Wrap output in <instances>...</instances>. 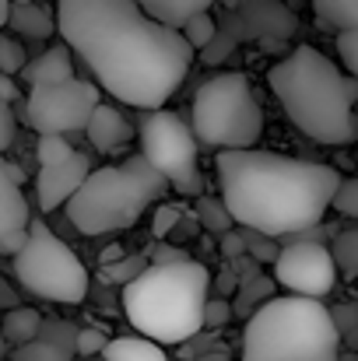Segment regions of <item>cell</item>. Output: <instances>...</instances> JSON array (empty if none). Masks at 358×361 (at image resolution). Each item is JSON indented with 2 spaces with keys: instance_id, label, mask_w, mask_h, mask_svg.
I'll return each instance as SVG.
<instances>
[{
  "instance_id": "6da1fadb",
  "label": "cell",
  "mask_w": 358,
  "mask_h": 361,
  "mask_svg": "<svg viewBox=\"0 0 358 361\" xmlns=\"http://www.w3.org/2000/svg\"><path fill=\"white\" fill-rule=\"evenodd\" d=\"M56 25L106 92L151 113L176 95L197 53L133 0H56Z\"/></svg>"
},
{
  "instance_id": "7a4b0ae2",
  "label": "cell",
  "mask_w": 358,
  "mask_h": 361,
  "mask_svg": "<svg viewBox=\"0 0 358 361\" xmlns=\"http://www.w3.org/2000/svg\"><path fill=\"white\" fill-rule=\"evenodd\" d=\"M218 190L239 228L285 239L323 221L345 183L338 169L270 151H218Z\"/></svg>"
},
{
  "instance_id": "3957f363",
  "label": "cell",
  "mask_w": 358,
  "mask_h": 361,
  "mask_svg": "<svg viewBox=\"0 0 358 361\" xmlns=\"http://www.w3.org/2000/svg\"><path fill=\"white\" fill-rule=\"evenodd\" d=\"M267 85L306 137L330 147L358 140V116L352 109L358 102V78H345L320 49L299 46L270 67Z\"/></svg>"
},
{
  "instance_id": "277c9868",
  "label": "cell",
  "mask_w": 358,
  "mask_h": 361,
  "mask_svg": "<svg viewBox=\"0 0 358 361\" xmlns=\"http://www.w3.org/2000/svg\"><path fill=\"white\" fill-rule=\"evenodd\" d=\"M211 302V270L197 259L151 267L123 288V312L133 330L155 344H183L204 330Z\"/></svg>"
},
{
  "instance_id": "5b68a950",
  "label": "cell",
  "mask_w": 358,
  "mask_h": 361,
  "mask_svg": "<svg viewBox=\"0 0 358 361\" xmlns=\"http://www.w3.org/2000/svg\"><path fill=\"white\" fill-rule=\"evenodd\" d=\"M341 330L323 302L281 295L242 326V361H341Z\"/></svg>"
},
{
  "instance_id": "8992f818",
  "label": "cell",
  "mask_w": 358,
  "mask_h": 361,
  "mask_svg": "<svg viewBox=\"0 0 358 361\" xmlns=\"http://www.w3.org/2000/svg\"><path fill=\"white\" fill-rule=\"evenodd\" d=\"M165 190L169 179L144 154H137L119 165L95 169L64 211L81 235H106L137 225L141 214L165 197Z\"/></svg>"
},
{
  "instance_id": "52a82bcc",
  "label": "cell",
  "mask_w": 358,
  "mask_h": 361,
  "mask_svg": "<svg viewBox=\"0 0 358 361\" xmlns=\"http://www.w3.org/2000/svg\"><path fill=\"white\" fill-rule=\"evenodd\" d=\"M190 126L204 147L222 151H253L263 137V109L253 95L246 74H215L208 78L190 106Z\"/></svg>"
},
{
  "instance_id": "ba28073f",
  "label": "cell",
  "mask_w": 358,
  "mask_h": 361,
  "mask_svg": "<svg viewBox=\"0 0 358 361\" xmlns=\"http://www.w3.org/2000/svg\"><path fill=\"white\" fill-rule=\"evenodd\" d=\"M14 277L25 291L46 302L78 305L88 295V270L78 252L60 242L42 221H32L25 249L14 256Z\"/></svg>"
},
{
  "instance_id": "9c48e42d",
  "label": "cell",
  "mask_w": 358,
  "mask_h": 361,
  "mask_svg": "<svg viewBox=\"0 0 358 361\" xmlns=\"http://www.w3.org/2000/svg\"><path fill=\"white\" fill-rule=\"evenodd\" d=\"M197 133L179 113L155 109L141 123V154L169 179L179 197H197L204 190V176L197 169Z\"/></svg>"
},
{
  "instance_id": "30bf717a",
  "label": "cell",
  "mask_w": 358,
  "mask_h": 361,
  "mask_svg": "<svg viewBox=\"0 0 358 361\" xmlns=\"http://www.w3.org/2000/svg\"><path fill=\"white\" fill-rule=\"evenodd\" d=\"M99 106H102L99 88L74 78L60 88H32L28 99L21 102V116L39 137H67L88 130Z\"/></svg>"
},
{
  "instance_id": "8fae6325",
  "label": "cell",
  "mask_w": 358,
  "mask_h": 361,
  "mask_svg": "<svg viewBox=\"0 0 358 361\" xmlns=\"http://www.w3.org/2000/svg\"><path fill=\"white\" fill-rule=\"evenodd\" d=\"M274 281L299 298L320 302L338 284V263H334L330 245H320V242L285 245L281 259L274 263Z\"/></svg>"
},
{
  "instance_id": "7c38bea8",
  "label": "cell",
  "mask_w": 358,
  "mask_h": 361,
  "mask_svg": "<svg viewBox=\"0 0 358 361\" xmlns=\"http://www.w3.org/2000/svg\"><path fill=\"white\" fill-rule=\"evenodd\" d=\"M88 176H92V161L78 151L71 161H64V165H53V169H39V176H35V193H39V207L49 214V211H56V207H67L78 193H81V186L88 183Z\"/></svg>"
},
{
  "instance_id": "4fadbf2b",
  "label": "cell",
  "mask_w": 358,
  "mask_h": 361,
  "mask_svg": "<svg viewBox=\"0 0 358 361\" xmlns=\"http://www.w3.org/2000/svg\"><path fill=\"white\" fill-rule=\"evenodd\" d=\"M239 21L249 39H263V46H278L295 32V18L278 0H239Z\"/></svg>"
},
{
  "instance_id": "5bb4252c",
  "label": "cell",
  "mask_w": 358,
  "mask_h": 361,
  "mask_svg": "<svg viewBox=\"0 0 358 361\" xmlns=\"http://www.w3.org/2000/svg\"><path fill=\"white\" fill-rule=\"evenodd\" d=\"M32 232V221H28V200L21 193L18 183L4 179L0 176V252H7L11 259L25 249Z\"/></svg>"
},
{
  "instance_id": "9a60e30c",
  "label": "cell",
  "mask_w": 358,
  "mask_h": 361,
  "mask_svg": "<svg viewBox=\"0 0 358 361\" xmlns=\"http://www.w3.org/2000/svg\"><path fill=\"white\" fill-rule=\"evenodd\" d=\"M25 81H28V88H60V85L74 81V60H71V49L56 46V49L39 53V56L25 67Z\"/></svg>"
},
{
  "instance_id": "2e32d148",
  "label": "cell",
  "mask_w": 358,
  "mask_h": 361,
  "mask_svg": "<svg viewBox=\"0 0 358 361\" xmlns=\"http://www.w3.org/2000/svg\"><path fill=\"white\" fill-rule=\"evenodd\" d=\"M85 133H88L92 147L113 154V151H119V147L133 137V126H130V120H126L119 109H113V106H99Z\"/></svg>"
},
{
  "instance_id": "e0dca14e",
  "label": "cell",
  "mask_w": 358,
  "mask_h": 361,
  "mask_svg": "<svg viewBox=\"0 0 358 361\" xmlns=\"http://www.w3.org/2000/svg\"><path fill=\"white\" fill-rule=\"evenodd\" d=\"M133 4H141V11L151 14L155 21H162V25L183 32L197 14H208V7H211L215 0H133Z\"/></svg>"
},
{
  "instance_id": "ac0fdd59",
  "label": "cell",
  "mask_w": 358,
  "mask_h": 361,
  "mask_svg": "<svg viewBox=\"0 0 358 361\" xmlns=\"http://www.w3.org/2000/svg\"><path fill=\"white\" fill-rule=\"evenodd\" d=\"M7 28L14 35H25V39H49L56 25V18L39 7V4H11V18H7Z\"/></svg>"
},
{
  "instance_id": "d6986e66",
  "label": "cell",
  "mask_w": 358,
  "mask_h": 361,
  "mask_svg": "<svg viewBox=\"0 0 358 361\" xmlns=\"http://www.w3.org/2000/svg\"><path fill=\"white\" fill-rule=\"evenodd\" d=\"M42 326H46L42 312H35V309H28V305H18V309H11V312L4 316V337H7V344H14V348H25V344L39 341V337H42Z\"/></svg>"
},
{
  "instance_id": "ffe728a7",
  "label": "cell",
  "mask_w": 358,
  "mask_h": 361,
  "mask_svg": "<svg viewBox=\"0 0 358 361\" xmlns=\"http://www.w3.org/2000/svg\"><path fill=\"white\" fill-rule=\"evenodd\" d=\"M274 284H278V281H274V277H263V274H260V277L242 281V284H239L236 302H232V305H236V316H242V319L249 323V319L267 305V302H274V298H278V295H274Z\"/></svg>"
},
{
  "instance_id": "44dd1931",
  "label": "cell",
  "mask_w": 358,
  "mask_h": 361,
  "mask_svg": "<svg viewBox=\"0 0 358 361\" xmlns=\"http://www.w3.org/2000/svg\"><path fill=\"white\" fill-rule=\"evenodd\" d=\"M106 361H169L165 358V351L155 344V341H148V337H117V341H109V348H106Z\"/></svg>"
},
{
  "instance_id": "7402d4cb",
  "label": "cell",
  "mask_w": 358,
  "mask_h": 361,
  "mask_svg": "<svg viewBox=\"0 0 358 361\" xmlns=\"http://www.w3.org/2000/svg\"><path fill=\"white\" fill-rule=\"evenodd\" d=\"M313 11L338 35L341 32H358V0H313Z\"/></svg>"
},
{
  "instance_id": "603a6c76",
  "label": "cell",
  "mask_w": 358,
  "mask_h": 361,
  "mask_svg": "<svg viewBox=\"0 0 358 361\" xmlns=\"http://www.w3.org/2000/svg\"><path fill=\"white\" fill-rule=\"evenodd\" d=\"M197 218H201V225H204V232H211V235H229V232H236V218H232V211L225 207V200H218V197H201L197 200Z\"/></svg>"
},
{
  "instance_id": "cb8c5ba5",
  "label": "cell",
  "mask_w": 358,
  "mask_h": 361,
  "mask_svg": "<svg viewBox=\"0 0 358 361\" xmlns=\"http://www.w3.org/2000/svg\"><path fill=\"white\" fill-rule=\"evenodd\" d=\"M330 252H334V263L345 277H358V225L341 228V235L330 242Z\"/></svg>"
},
{
  "instance_id": "d4e9b609",
  "label": "cell",
  "mask_w": 358,
  "mask_h": 361,
  "mask_svg": "<svg viewBox=\"0 0 358 361\" xmlns=\"http://www.w3.org/2000/svg\"><path fill=\"white\" fill-rule=\"evenodd\" d=\"M148 259L151 256H123V259H117L113 267H102V284H123V288H130L141 274H148L151 267H148Z\"/></svg>"
},
{
  "instance_id": "484cf974",
  "label": "cell",
  "mask_w": 358,
  "mask_h": 361,
  "mask_svg": "<svg viewBox=\"0 0 358 361\" xmlns=\"http://www.w3.org/2000/svg\"><path fill=\"white\" fill-rule=\"evenodd\" d=\"M78 151L71 147L67 137H39L35 140V158H39V169H53V165H64L71 161Z\"/></svg>"
},
{
  "instance_id": "4316f807",
  "label": "cell",
  "mask_w": 358,
  "mask_h": 361,
  "mask_svg": "<svg viewBox=\"0 0 358 361\" xmlns=\"http://www.w3.org/2000/svg\"><path fill=\"white\" fill-rule=\"evenodd\" d=\"M242 239H246V256H253L256 263H278L281 259V252H285V245L281 239H270V235H263V232H249V228H242Z\"/></svg>"
},
{
  "instance_id": "83f0119b",
  "label": "cell",
  "mask_w": 358,
  "mask_h": 361,
  "mask_svg": "<svg viewBox=\"0 0 358 361\" xmlns=\"http://www.w3.org/2000/svg\"><path fill=\"white\" fill-rule=\"evenodd\" d=\"M11 358L14 361H71V351L53 344V341H46V337H39V341H32L25 348H14Z\"/></svg>"
},
{
  "instance_id": "f1b7e54d",
  "label": "cell",
  "mask_w": 358,
  "mask_h": 361,
  "mask_svg": "<svg viewBox=\"0 0 358 361\" xmlns=\"http://www.w3.org/2000/svg\"><path fill=\"white\" fill-rule=\"evenodd\" d=\"M183 35H186V42H190L193 49L208 53V49L215 46V39H218V25H215L211 14H197V18L183 28Z\"/></svg>"
},
{
  "instance_id": "f546056e",
  "label": "cell",
  "mask_w": 358,
  "mask_h": 361,
  "mask_svg": "<svg viewBox=\"0 0 358 361\" xmlns=\"http://www.w3.org/2000/svg\"><path fill=\"white\" fill-rule=\"evenodd\" d=\"M32 60L25 56V49L11 39V35H4L0 39V71H4V78H14V74H25V67H28Z\"/></svg>"
},
{
  "instance_id": "4dcf8cb0",
  "label": "cell",
  "mask_w": 358,
  "mask_h": 361,
  "mask_svg": "<svg viewBox=\"0 0 358 361\" xmlns=\"http://www.w3.org/2000/svg\"><path fill=\"white\" fill-rule=\"evenodd\" d=\"M334 211L358 221V176H345V183H341V190L334 197Z\"/></svg>"
},
{
  "instance_id": "1f68e13d",
  "label": "cell",
  "mask_w": 358,
  "mask_h": 361,
  "mask_svg": "<svg viewBox=\"0 0 358 361\" xmlns=\"http://www.w3.org/2000/svg\"><path fill=\"white\" fill-rule=\"evenodd\" d=\"M179 221H183L179 207H169V204H162V207L155 211V225H151L155 239H158V242L172 239V235H176V228H179Z\"/></svg>"
},
{
  "instance_id": "d6a6232c",
  "label": "cell",
  "mask_w": 358,
  "mask_h": 361,
  "mask_svg": "<svg viewBox=\"0 0 358 361\" xmlns=\"http://www.w3.org/2000/svg\"><path fill=\"white\" fill-rule=\"evenodd\" d=\"M232 316H236V305L229 298H211L208 312H204V330H222L232 323Z\"/></svg>"
},
{
  "instance_id": "836d02e7",
  "label": "cell",
  "mask_w": 358,
  "mask_h": 361,
  "mask_svg": "<svg viewBox=\"0 0 358 361\" xmlns=\"http://www.w3.org/2000/svg\"><path fill=\"white\" fill-rule=\"evenodd\" d=\"M338 56L348 67V74L358 78V32H341L338 35Z\"/></svg>"
},
{
  "instance_id": "e575fe53",
  "label": "cell",
  "mask_w": 358,
  "mask_h": 361,
  "mask_svg": "<svg viewBox=\"0 0 358 361\" xmlns=\"http://www.w3.org/2000/svg\"><path fill=\"white\" fill-rule=\"evenodd\" d=\"M106 348H109V337L102 334V330H95V326H88V330H81V337H78V355H106Z\"/></svg>"
},
{
  "instance_id": "d590c367",
  "label": "cell",
  "mask_w": 358,
  "mask_h": 361,
  "mask_svg": "<svg viewBox=\"0 0 358 361\" xmlns=\"http://www.w3.org/2000/svg\"><path fill=\"white\" fill-rule=\"evenodd\" d=\"M330 312H334V323H338L341 337H348V334L358 330V305L355 302H341V305H334Z\"/></svg>"
},
{
  "instance_id": "8d00e7d4",
  "label": "cell",
  "mask_w": 358,
  "mask_h": 361,
  "mask_svg": "<svg viewBox=\"0 0 358 361\" xmlns=\"http://www.w3.org/2000/svg\"><path fill=\"white\" fill-rule=\"evenodd\" d=\"M190 256L179 249V245H165V242H158L155 249H151V267H176V263H186Z\"/></svg>"
},
{
  "instance_id": "74e56055",
  "label": "cell",
  "mask_w": 358,
  "mask_h": 361,
  "mask_svg": "<svg viewBox=\"0 0 358 361\" xmlns=\"http://www.w3.org/2000/svg\"><path fill=\"white\" fill-rule=\"evenodd\" d=\"M218 249H222V256L232 263V259H239V256H246V239H242V228H236V232H229V235H222L218 239Z\"/></svg>"
},
{
  "instance_id": "f35d334b",
  "label": "cell",
  "mask_w": 358,
  "mask_h": 361,
  "mask_svg": "<svg viewBox=\"0 0 358 361\" xmlns=\"http://www.w3.org/2000/svg\"><path fill=\"white\" fill-rule=\"evenodd\" d=\"M11 144H14V106L0 102V147H11Z\"/></svg>"
},
{
  "instance_id": "ab89813d",
  "label": "cell",
  "mask_w": 358,
  "mask_h": 361,
  "mask_svg": "<svg viewBox=\"0 0 358 361\" xmlns=\"http://www.w3.org/2000/svg\"><path fill=\"white\" fill-rule=\"evenodd\" d=\"M18 99H21V92H18L14 78H0V102H4V106H14Z\"/></svg>"
},
{
  "instance_id": "60d3db41",
  "label": "cell",
  "mask_w": 358,
  "mask_h": 361,
  "mask_svg": "<svg viewBox=\"0 0 358 361\" xmlns=\"http://www.w3.org/2000/svg\"><path fill=\"white\" fill-rule=\"evenodd\" d=\"M0 176H4V179H11V183H18V186L25 183V172H21L14 161H4V165H0Z\"/></svg>"
},
{
  "instance_id": "b9f144b4",
  "label": "cell",
  "mask_w": 358,
  "mask_h": 361,
  "mask_svg": "<svg viewBox=\"0 0 358 361\" xmlns=\"http://www.w3.org/2000/svg\"><path fill=\"white\" fill-rule=\"evenodd\" d=\"M197 361H229V351H215V355H204V358Z\"/></svg>"
},
{
  "instance_id": "7bdbcfd3",
  "label": "cell",
  "mask_w": 358,
  "mask_h": 361,
  "mask_svg": "<svg viewBox=\"0 0 358 361\" xmlns=\"http://www.w3.org/2000/svg\"><path fill=\"white\" fill-rule=\"evenodd\" d=\"M345 348H352V351H358V330H355V334H348V337H345Z\"/></svg>"
},
{
  "instance_id": "ee69618b",
  "label": "cell",
  "mask_w": 358,
  "mask_h": 361,
  "mask_svg": "<svg viewBox=\"0 0 358 361\" xmlns=\"http://www.w3.org/2000/svg\"><path fill=\"white\" fill-rule=\"evenodd\" d=\"M11 4H32V0H11Z\"/></svg>"
},
{
  "instance_id": "f6af8a7d",
  "label": "cell",
  "mask_w": 358,
  "mask_h": 361,
  "mask_svg": "<svg viewBox=\"0 0 358 361\" xmlns=\"http://www.w3.org/2000/svg\"><path fill=\"white\" fill-rule=\"evenodd\" d=\"M355 165H358V154H355Z\"/></svg>"
}]
</instances>
